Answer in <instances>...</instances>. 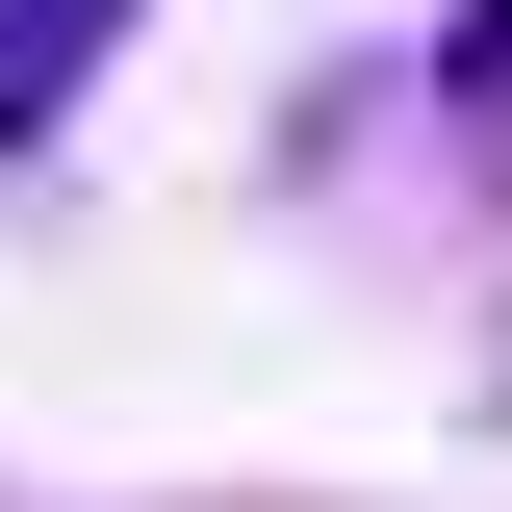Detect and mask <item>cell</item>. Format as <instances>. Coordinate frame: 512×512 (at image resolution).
Instances as JSON below:
<instances>
[{
	"mask_svg": "<svg viewBox=\"0 0 512 512\" xmlns=\"http://www.w3.org/2000/svg\"><path fill=\"white\" fill-rule=\"evenodd\" d=\"M103 52H128V0H0V154H26V128H52Z\"/></svg>",
	"mask_w": 512,
	"mask_h": 512,
	"instance_id": "1",
	"label": "cell"
}]
</instances>
